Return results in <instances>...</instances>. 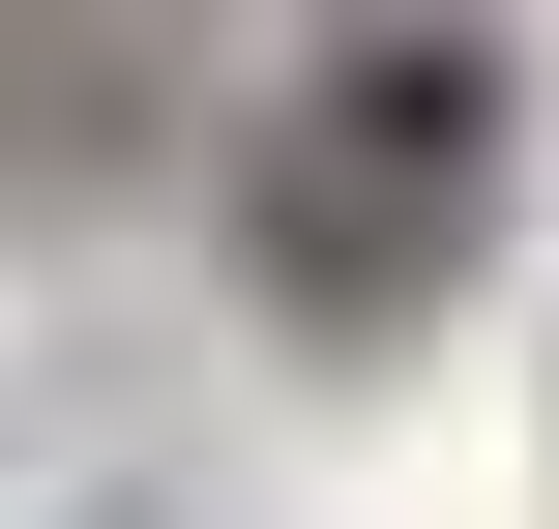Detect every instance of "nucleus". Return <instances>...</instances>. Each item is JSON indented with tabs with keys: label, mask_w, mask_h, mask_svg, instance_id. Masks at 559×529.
<instances>
[{
	"label": "nucleus",
	"mask_w": 559,
	"mask_h": 529,
	"mask_svg": "<svg viewBox=\"0 0 559 529\" xmlns=\"http://www.w3.org/2000/svg\"><path fill=\"white\" fill-rule=\"evenodd\" d=\"M501 118H531V59H501V29H413V59H354V88L295 118V177H265V265H295L324 324L442 294V265L501 236Z\"/></svg>",
	"instance_id": "obj_1"
}]
</instances>
